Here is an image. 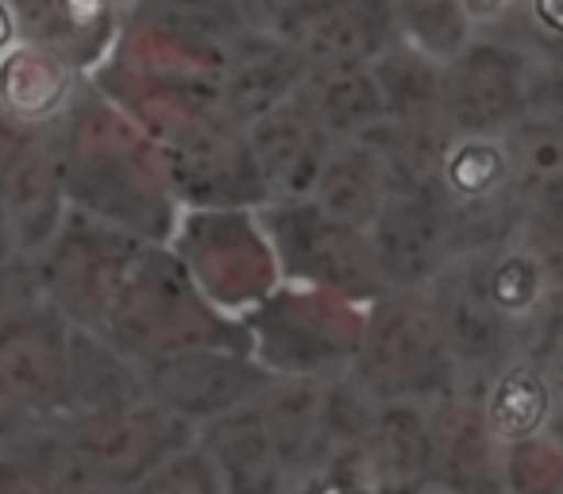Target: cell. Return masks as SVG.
<instances>
[{"mask_svg":"<svg viewBox=\"0 0 563 494\" xmlns=\"http://www.w3.org/2000/svg\"><path fill=\"white\" fill-rule=\"evenodd\" d=\"M563 402V378L544 360L529 352H517L506 360L486 383L483 414L494 440L501 448H514L521 440H532L555 425Z\"/></svg>","mask_w":563,"mask_h":494,"instance_id":"obj_1","label":"cell"},{"mask_svg":"<svg viewBox=\"0 0 563 494\" xmlns=\"http://www.w3.org/2000/svg\"><path fill=\"white\" fill-rule=\"evenodd\" d=\"M483 290L514 329L548 321L555 306L552 271H548L544 252L532 240L509 243V248H501L494 255L490 271L483 275Z\"/></svg>","mask_w":563,"mask_h":494,"instance_id":"obj_2","label":"cell"},{"mask_svg":"<svg viewBox=\"0 0 563 494\" xmlns=\"http://www.w3.org/2000/svg\"><path fill=\"white\" fill-rule=\"evenodd\" d=\"M444 186L452 197L467 205L498 201L506 194H525L517 186V171L501 135H463L444 155Z\"/></svg>","mask_w":563,"mask_h":494,"instance_id":"obj_3","label":"cell"},{"mask_svg":"<svg viewBox=\"0 0 563 494\" xmlns=\"http://www.w3.org/2000/svg\"><path fill=\"white\" fill-rule=\"evenodd\" d=\"M514 135H501L509 147L517 171V186L529 189L544 186V182L560 178L563 174V117L552 112H525L517 120Z\"/></svg>","mask_w":563,"mask_h":494,"instance_id":"obj_4","label":"cell"},{"mask_svg":"<svg viewBox=\"0 0 563 494\" xmlns=\"http://www.w3.org/2000/svg\"><path fill=\"white\" fill-rule=\"evenodd\" d=\"M506 483L514 494H563V437L540 432L506 448Z\"/></svg>","mask_w":563,"mask_h":494,"instance_id":"obj_5","label":"cell"},{"mask_svg":"<svg viewBox=\"0 0 563 494\" xmlns=\"http://www.w3.org/2000/svg\"><path fill=\"white\" fill-rule=\"evenodd\" d=\"M4 94L24 112L47 109V105H55L58 94H63V70H58L51 58L20 51V55H12L9 66H4Z\"/></svg>","mask_w":563,"mask_h":494,"instance_id":"obj_6","label":"cell"},{"mask_svg":"<svg viewBox=\"0 0 563 494\" xmlns=\"http://www.w3.org/2000/svg\"><path fill=\"white\" fill-rule=\"evenodd\" d=\"M525 220L532 224L537 248L563 252V174L525 194Z\"/></svg>","mask_w":563,"mask_h":494,"instance_id":"obj_7","label":"cell"},{"mask_svg":"<svg viewBox=\"0 0 563 494\" xmlns=\"http://www.w3.org/2000/svg\"><path fill=\"white\" fill-rule=\"evenodd\" d=\"M529 20L537 47H560L563 43V0H529Z\"/></svg>","mask_w":563,"mask_h":494,"instance_id":"obj_8","label":"cell"},{"mask_svg":"<svg viewBox=\"0 0 563 494\" xmlns=\"http://www.w3.org/2000/svg\"><path fill=\"white\" fill-rule=\"evenodd\" d=\"M455 4L467 17V24H494L514 9V0H455Z\"/></svg>","mask_w":563,"mask_h":494,"instance_id":"obj_9","label":"cell"},{"mask_svg":"<svg viewBox=\"0 0 563 494\" xmlns=\"http://www.w3.org/2000/svg\"><path fill=\"white\" fill-rule=\"evenodd\" d=\"M12 40V20H9V12H4V4H0V47Z\"/></svg>","mask_w":563,"mask_h":494,"instance_id":"obj_10","label":"cell"}]
</instances>
